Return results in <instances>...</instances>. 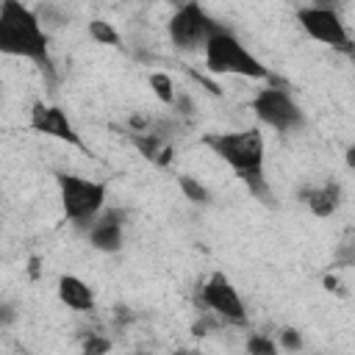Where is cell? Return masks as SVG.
I'll return each mask as SVG.
<instances>
[{
	"instance_id": "1",
	"label": "cell",
	"mask_w": 355,
	"mask_h": 355,
	"mask_svg": "<svg viewBox=\"0 0 355 355\" xmlns=\"http://www.w3.org/2000/svg\"><path fill=\"white\" fill-rule=\"evenodd\" d=\"M0 53L33 61L50 80H55V64L36 11L22 0H0Z\"/></svg>"
},
{
	"instance_id": "2",
	"label": "cell",
	"mask_w": 355,
	"mask_h": 355,
	"mask_svg": "<svg viewBox=\"0 0 355 355\" xmlns=\"http://www.w3.org/2000/svg\"><path fill=\"white\" fill-rule=\"evenodd\" d=\"M202 144L211 147L214 155H219L261 202L275 205L272 189L263 175V133L258 128L233 130V133H205Z\"/></svg>"
},
{
	"instance_id": "3",
	"label": "cell",
	"mask_w": 355,
	"mask_h": 355,
	"mask_svg": "<svg viewBox=\"0 0 355 355\" xmlns=\"http://www.w3.org/2000/svg\"><path fill=\"white\" fill-rule=\"evenodd\" d=\"M205 67L211 75H241V78H252V80H266L269 86H283V80L266 69L227 28L216 31L205 47Z\"/></svg>"
},
{
	"instance_id": "4",
	"label": "cell",
	"mask_w": 355,
	"mask_h": 355,
	"mask_svg": "<svg viewBox=\"0 0 355 355\" xmlns=\"http://www.w3.org/2000/svg\"><path fill=\"white\" fill-rule=\"evenodd\" d=\"M55 183H58V194H61V208L64 216L75 225H86L103 211L105 205V183L80 178V175H69V172H55Z\"/></svg>"
},
{
	"instance_id": "5",
	"label": "cell",
	"mask_w": 355,
	"mask_h": 355,
	"mask_svg": "<svg viewBox=\"0 0 355 355\" xmlns=\"http://www.w3.org/2000/svg\"><path fill=\"white\" fill-rule=\"evenodd\" d=\"M169 39L172 44L180 50V53H194V50H202L205 42L222 31V25L208 17V11L197 3V0H186L178 6V11L172 14L169 19Z\"/></svg>"
},
{
	"instance_id": "6",
	"label": "cell",
	"mask_w": 355,
	"mask_h": 355,
	"mask_svg": "<svg viewBox=\"0 0 355 355\" xmlns=\"http://www.w3.org/2000/svg\"><path fill=\"white\" fill-rule=\"evenodd\" d=\"M250 108L255 111L258 122L266 128H275L280 133H291L300 130L305 125V111L297 105V100L291 97V92L286 86H263L255 92Z\"/></svg>"
},
{
	"instance_id": "7",
	"label": "cell",
	"mask_w": 355,
	"mask_h": 355,
	"mask_svg": "<svg viewBox=\"0 0 355 355\" xmlns=\"http://www.w3.org/2000/svg\"><path fill=\"white\" fill-rule=\"evenodd\" d=\"M297 22L302 25V31H305L311 39H316V42H322V44H330L333 50L352 53V42H349L347 25L341 22L338 11L305 6V8L297 11Z\"/></svg>"
},
{
	"instance_id": "8",
	"label": "cell",
	"mask_w": 355,
	"mask_h": 355,
	"mask_svg": "<svg viewBox=\"0 0 355 355\" xmlns=\"http://www.w3.org/2000/svg\"><path fill=\"white\" fill-rule=\"evenodd\" d=\"M200 302L219 319L230 322V324H244L247 322V311H244V302L239 297V291L233 288V283L222 275V272H214L208 277V283H202L200 288Z\"/></svg>"
},
{
	"instance_id": "9",
	"label": "cell",
	"mask_w": 355,
	"mask_h": 355,
	"mask_svg": "<svg viewBox=\"0 0 355 355\" xmlns=\"http://www.w3.org/2000/svg\"><path fill=\"white\" fill-rule=\"evenodd\" d=\"M31 130L42 133V136H50V139H58V141H67L78 150H89L83 144V139L78 136V130L72 128L67 111L61 105H47V103H33L31 108Z\"/></svg>"
},
{
	"instance_id": "10",
	"label": "cell",
	"mask_w": 355,
	"mask_h": 355,
	"mask_svg": "<svg viewBox=\"0 0 355 355\" xmlns=\"http://www.w3.org/2000/svg\"><path fill=\"white\" fill-rule=\"evenodd\" d=\"M125 216L128 211L125 208H111L105 211L103 216H94L89 222V244L100 252H119L122 250V241H125Z\"/></svg>"
},
{
	"instance_id": "11",
	"label": "cell",
	"mask_w": 355,
	"mask_h": 355,
	"mask_svg": "<svg viewBox=\"0 0 355 355\" xmlns=\"http://www.w3.org/2000/svg\"><path fill=\"white\" fill-rule=\"evenodd\" d=\"M297 200L313 214V216H333L341 205V186L336 180L324 183H302L297 189Z\"/></svg>"
},
{
	"instance_id": "12",
	"label": "cell",
	"mask_w": 355,
	"mask_h": 355,
	"mask_svg": "<svg viewBox=\"0 0 355 355\" xmlns=\"http://www.w3.org/2000/svg\"><path fill=\"white\" fill-rule=\"evenodd\" d=\"M128 139L141 153L144 161H150L155 166H169L172 164L175 150H172L169 139H164V136H158L153 130H128Z\"/></svg>"
},
{
	"instance_id": "13",
	"label": "cell",
	"mask_w": 355,
	"mask_h": 355,
	"mask_svg": "<svg viewBox=\"0 0 355 355\" xmlns=\"http://www.w3.org/2000/svg\"><path fill=\"white\" fill-rule=\"evenodd\" d=\"M58 300L72 308V311H94V291L89 288V283H83L75 275H61L58 277Z\"/></svg>"
},
{
	"instance_id": "14",
	"label": "cell",
	"mask_w": 355,
	"mask_h": 355,
	"mask_svg": "<svg viewBox=\"0 0 355 355\" xmlns=\"http://www.w3.org/2000/svg\"><path fill=\"white\" fill-rule=\"evenodd\" d=\"M89 36L97 42V44H111V47H122V36L119 31L105 22V19H92L89 22Z\"/></svg>"
},
{
	"instance_id": "15",
	"label": "cell",
	"mask_w": 355,
	"mask_h": 355,
	"mask_svg": "<svg viewBox=\"0 0 355 355\" xmlns=\"http://www.w3.org/2000/svg\"><path fill=\"white\" fill-rule=\"evenodd\" d=\"M178 186H180V191L186 194V200H191L194 205H208V202H211V191H208L197 178H191V175H178Z\"/></svg>"
},
{
	"instance_id": "16",
	"label": "cell",
	"mask_w": 355,
	"mask_h": 355,
	"mask_svg": "<svg viewBox=\"0 0 355 355\" xmlns=\"http://www.w3.org/2000/svg\"><path fill=\"white\" fill-rule=\"evenodd\" d=\"M150 86H153V92H155V97L161 103L172 105V100H175V83H172V78L166 72H153L150 75Z\"/></svg>"
},
{
	"instance_id": "17",
	"label": "cell",
	"mask_w": 355,
	"mask_h": 355,
	"mask_svg": "<svg viewBox=\"0 0 355 355\" xmlns=\"http://www.w3.org/2000/svg\"><path fill=\"white\" fill-rule=\"evenodd\" d=\"M36 17H39V22H42V28L47 31V28H64L67 22H69V17L67 14H61L55 6H39V11H36Z\"/></svg>"
},
{
	"instance_id": "18",
	"label": "cell",
	"mask_w": 355,
	"mask_h": 355,
	"mask_svg": "<svg viewBox=\"0 0 355 355\" xmlns=\"http://www.w3.org/2000/svg\"><path fill=\"white\" fill-rule=\"evenodd\" d=\"M244 349H247L250 355H275V352H277V344H275L272 338H266L263 333H255V336H250V338L244 341Z\"/></svg>"
},
{
	"instance_id": "19",
	"label": "cell",
	"mask_w": 355,
	"mask_h": 355,
	"mask_svg": "<svg viewBox=\"0 0 355 355\" xmlns=\"http://www.w3.org/2000/svg\"><path fill=\"white\" fill-rule=\"evenodd\" d=\"M277 349H288V352H300L302 349V333L297 327H283L277 333Z\"/></svg>"
},
{
	"instance_id": "20",
	"label": "cell",
	"mask_w": 355,
	"mask_h": 355,
	"mask_svg": "<svg viewBox=\"0 0 355 355\" xmlns=\"http://www.w3.org/2000/svg\"><path fill=\"white\" fill-rule=\"evenodd\" d=\"M172 108L178 111V116H186V119H191V116H194V103H191V97H189V94H183V92H175Z\"/></svg>"
},
{
	"instance_id": "21",
	"label": "cell",
	"mask_w": 355,
	"mask_h": 355,
	"mask_svg": "<svg viewBox=\"0 0 355 355\" xmlns=\"http://www.w3.org/2000/svg\"><path fill=\"white\" fill-rule=\"evenodd\" d=\"M83 349H86L89 355H94V352H108V349H111V341H108V338H100V336H89V338L83 341Z\"/></svg>"
},
{
	"instance_id": "22",
	"label": "cell",
	"mask_w": 355,
	"mask_h": 355,
	"mask_svg": "<svg viewBox=\"0 0 355 355\" xmlns=\"http://www.w3.org/2000/svg\"><path fill=\"white\" fill-rule=\"evenodd\" d=\"M17 322V308L11 302H0V327H8Z\"/></svg>"
},
{
	"instance_id": "23",
	"label": "cell",
	"mask_w": 355,
	"mask_h": 355,
	"mask_svg": "<svg viewBox=\"0 0 355 355\" xmlns=\"http://www.w3.org/2000/svg\"><path fill=\"white\" fill-rule=\"evenodd\" d=\"M322 283H324V288H327L330 294H338V297H344V294H347V291H344V286H341V280H338V277H333V275H324V280H322Z\"/></svg>"
},
{
	"instance_id": "24",
	"label": "cell",
	"mask_w": 355,
	"mask_h": 355,
	"mask_svg": "<svg viewBox=\"0 0 355 355\" xmlns=\"http://www.w3.org/2000/svg\"><path fill=\"white\" fill-rule=\"evenodd\" d=\"M114 316H116V322H119V324H128V322H133V311H128L125 305H116Z\"/></svg>"
},
{
	"instance_id": "25",
	"label": "cell",
	"mask_w": 355,
	"mask_h": 355,
	"mask_svg": "<svg viewBox=\"0 0 355 355\" xmlns=\"http://www.w3.org/2000/svg\"><path fill=\"white\" fill-rule=\"evenodd\" d=\"M311 6L313 8H333V11H338V0H311Z\"/></svg>"
},
{
	"instance_id": "26",
	"label": "cell",
	"mask_w": 355,
	"mask_h": 355,
	"mask_svg": "<svg viewBox=\"0 0 355 355\" xmlns=\"http://www.w3.org/2000/svg\"><path fill=\"white\" fill-rule=\"evenodd\" d=\"M172 3H186V0H172Z\"/></svg>"
}]
</instances>
